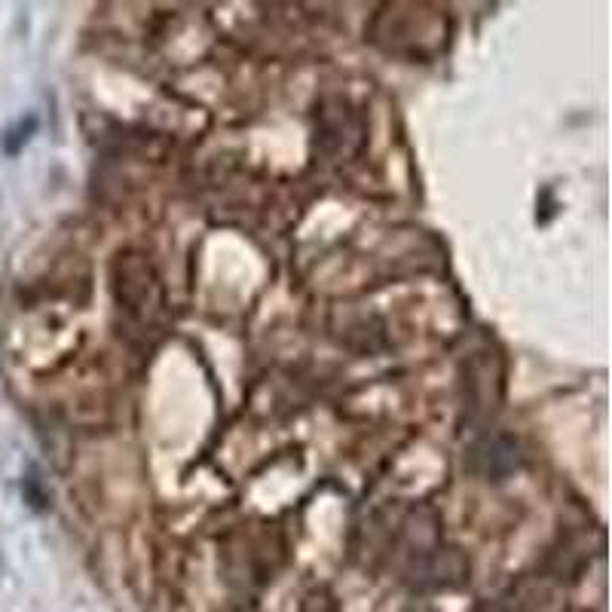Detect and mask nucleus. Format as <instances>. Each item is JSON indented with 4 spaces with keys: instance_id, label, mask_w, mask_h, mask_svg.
<instances>
[{
    "instance_id": "f257e3e1",
    "label": "nucleus",
    "mask_w": 612,
    "mask_h": 612,
    "mask_svg": "<svg viewBox=\"0 0 612 612\" xmlns=\"http://www.w3.org/2000/svg\"><path fill=\"white\" fill-rule=\"evenodd\" d=\"M37 132V117H28V120H19L13 129L4 132V138H0V147H4V153H10V157H16V153L28 144V138Z\"/></svg>"
}]
</instances>
